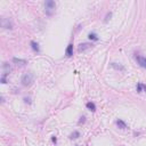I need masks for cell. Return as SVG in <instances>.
<instances>
[{
	"label": "cell",
	"mask_w": 146,
	"mask_h": 146,
	"mask_svg": "<svg viewBox=\"0 0 146 146\" xmlns=\"http://www.w3.org/2000/svg\"><path fill=\"white\" fill-rule=\"evenodd\" d=\"M10 72V66L8 63H4V75H7V73Z\"/></svg>",
	"instance_id": "cell-7"
},
{
	"label": "cell",
	"mask_w": 146,
	"mask_h": 146,
	"mask_svg": "<svg viewBox=\"0 0 146 146\" xmlns=\"http://www.w3.org/2000/svg\"><path fill=\"white\" fill-rule=\"evenodd\" d=\"M90 47H91V45H90V43H81V45H79L78 50L81 52H84V50L89 49Z\"/></svg>",
	"instance_id": "cell-4"
},
{
	"label": "cell",
	"mask_w": 146,
	"mask_h": 146,
	"mask_svg": "<svg viewBox=\"0 0 146 146\" xmlns=\"http://www.w3.org/2000/svg\"><path fill=\"white\" fill-rule=\"evenodd\" d=\"M87 109L90 110V111H93V112H95V111H96V106H95L94 103L89 102V103H87Z\"/></svg>",
	"instance_id": "cell-10"
},
{
	"label": "cell",
	"mask_w": 146,
	"mask_h": 146,
	"mask_svg": "<svg viewBox=\"0 0 146 146\" xmlns=\"http://www.w3.org/2000/svg\"><path fill=\"white\" fill-rule=\"evenodd\" d=\"M2 26L5 27V29H11V23L7 18H4L2 20Z\"/></svg>",
	"instance_id": "cell-6"
},
{
	"label": "cell",
	"mask_w": 146,
	"mask_h": 146,
	"mask_svg": "<svg viewBox=\"0 0 146 146\" xmlns=\"http://www.w3.org/2000/svg\"><path fill=\"white\" fill-rule=\"evenodd\" d=\"M136 61H137V63L141 65V68H146V58L145 57H143V56H136Z\"/></svg>",
	"instance_id": "cell-3"
},
{
	"label": "cell",
	"mask_w": 146,
	"mask_h": 146,
	"mask_svg": "<svg viewBox=\"0 0 146 146\" xmlns=\"http://www.w3.org/2000/svg\"><path fill=\"white\" fill-rule=\"evenodd\" d=\"M13 62L16 63V64H22V65L26 64V61H25V59H21V58H16V57L13 58Z\"/></svg>",
	"instance_id": "cell-8"
},
{
	"label": "cell",
	"mask_w": 146,
	"mask_h": 146,
	"mask_svg": "<svg viewBox=\"0 0 146 146\" xmlns=\"http://www.w3.org/2000/svg\"><path fill=\"white\" fill-rule=\"evenodd\" d=\"M55 8H56V4H55V1H52V0H48V1L45 2V13H46L48 16H52V14H54Z\"/></svg>",
	"instance_id": "cell-2"
},
{
	"label": "cell",
	"mask_w": 146,
	"mask_h": 146,
	"mask_svg": "<svg viewBox=\"0 0 146 146\" xmlns=\"http://www.w3.org/2000/svg\"><path fill=\"white\" fill-rule=\"evenodd\" d=\"M116 125H118V127H119L120 129H127V125H125L122 120H118L116 121Z\"/></svg>",
	"instance_id": "cell-9"
},
{
	"label": "cell",
	"mask_w": 146,
	"mask_h": 146,
	"mask_svg": "<svg viewBox=\"0 0 146 146\" xmlns=\"http://www.w3.org/2000/svg\"><path fill=\"white\" fill-rule=\"evenodd\" d=\"M89 39H91V40H98V38H97V36L95 33H90L89 34Z\"/></svg>",
	"instance_id": "cell-14"
},
{
	"label": "cell",
	"mask_w": 146,
	"mask_h": 146,
	"mask_svg": "<svg viewBox=\"0 0 146 146\" xmlns=\"http://www.w3.org/2000/svg\"><path fill=\"white\" fill-rule=\"evenodd\" d=\"M65 54H66V56H68V57H71V56L73 55V45H72V43H70V45L68 46Z\"/></svg>",
	"instance_id": "cell-5"
},
{
	"label": "cell",
	"mask_w": 146,
	"mask_h": 146,
	"mask_svg": "<svg viewBox=\"0 0 146 146\" xmlns=\"http://www.w3.org/2000/svg\"><path fill=\"white\" fill-rule=\"evenodd\" d=\"M52 141H54V143H56V141H57V139H56V137H55V136H54V137H52Z\"/></svg>",
	"instance_id": "cell-16"
},
{
	"label": "cell",
	"mask_w": 146,
	"mask_h": 146,
	"mask_svg": "<svg viewBox=\"0 0 146 146\" xmlns=\"http://www.w3.org/2000/svg\"><path fill=\"white\" fill-rule=\"evenodd\" d=\"M141 89H143V83H138L137 84V91L141 93Z\"/></svg>",
	"instance_id": "cell-15"
},
{
	"label": "cell",
	"mask_w": 146,
	"mask_h": 146,
	"mask_svg": "<svg viewBox=\"0 0 146 146\" xmlns=\"http://www.w3.org/2000/svg\"><path fill=\"white\" fill-rule=\"evenodd\" d=\"M143 89H144V90L146 91V86H145V84H143Z\"/></svg>",
	"instance_id": "cell-17"
},
{
	"label": "cell",
	"mask_w": 146,
	"mask_h": 146,
	"mask_svg": "<svg viewBox=\"0 0 146 146\" xmlns=\"http://www.w3.org/2000/svg\"><path fill=\"white\" fill-rule=\"evenodd\" d=\"M79 136H80V134H79L78 131H74L72 135H71V138H72V139H75V138H78Z\"/></svg>",
	"instance_id": "cell-13"
},
{
	"label": "cell",
	"mask_w": 146,
	"mask_h": 146,
	"mask_svg": "<svg viewBox=\"0 0 146 146\" xmlns=\"http://www.w3.org/2000/svg\"><path fill=\"white\" fill-rule=\"evenodd\" d=\"M112 66H113L114 68H116V70H121V71H123V70H125L123 66H121V65H116V63H112Z\"/></svg>",
	"instance_id": "cell-12"
},
{
	"label": "cell",
	"mask_w": 146,
	"mask_h": 146,
	"mask_svg": "<svg viewBox=\"0 0 146 146\" xmlns=\"http://www.w3.org/2000/svg\"><path fill=\"white\" fill-rule=\"evenodd\" d=\"M31 47H32V49H33V50L39 52V45H38L36 41H31Z\"/></svg>",
	"instance_id": "cell-11"
},
{
	"label": "cell",
	"mask_w": 146,
	"mask_h": 146,
	"mask_svg": "<svg viewBox=\"0 0 146 146\" xmlns=\"http://www.w3.org/2000/svg\"><path fill=\"white\" fill-rule=\"evenodd\" d=\"M33 80H34V75H33L32 72H25L22 75V79H21L23 86H30L33 82Z\"/></svg>",
	"instance_id": "cell-1"
}]
</instances>
